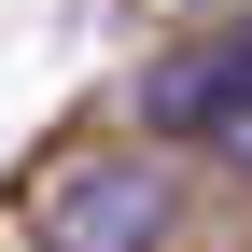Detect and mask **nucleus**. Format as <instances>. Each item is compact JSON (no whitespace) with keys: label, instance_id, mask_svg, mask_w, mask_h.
I'll return each instance as SVG.
<instances>
[{"label":"nucleus","instance_id":"nucleus-1","mask_svg":"<svg viewBox=\"0 0 252 252\" xmlns=\"http://www.w3.org/2000/svg\"><path fill=\"white\" fill-rule=\"evenodd\" d=\"M42 252H154L168 238V168L154 154H70V168L28 196Z\"/></svg>","mask_w":252,"mask_h":252},{"label":"nucleus","instance_id":"nucleus-2","mask_svg":"<svg viewBox=\"0 0 252 252\" xmlns=\"http://www.w3.org/2000/svg\"><path fill=\"white\" fill-rule=\"evenodd\" d=\"M224 112H252V28H210L140 70V126H168V140H224Z\"/></svg>","mask_w":252,"mask_h":252},{"label":"nucleus","instance_id":"nucleus-3","mask_svg":"<svg viewBox=\"0 0 252 252\" xmlns=\"http://www.w3.org/2000/svg\"><path fill=\"white\" fill-rule=\"evenodd\" d=\"M224 168H252V112H224Z\"/></svg>","mask_w":252,"mask_h":252}]
</instances>
